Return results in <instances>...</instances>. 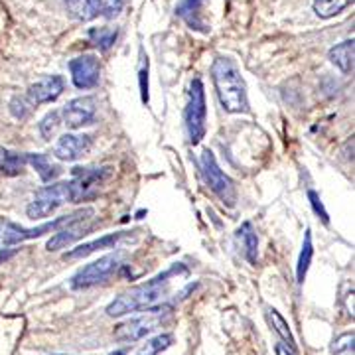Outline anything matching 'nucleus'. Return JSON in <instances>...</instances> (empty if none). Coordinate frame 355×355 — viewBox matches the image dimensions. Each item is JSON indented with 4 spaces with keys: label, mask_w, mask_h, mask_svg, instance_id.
I'll return each instance as SVG.
<instances>
[{
    "label": "nucleus",
    "mask_w": 355,
    "mask_h": 355,
    "mask_svg": "<svg viewBox=\"0 0 355 355\" xmlns=\"http://www.w3.org/2000/svg\"><path fill=\"white\" fill-rule=\"evenodd\" d=\"M188 268L182 265V263H176L172 265L168 270L160 272L158 277L150 279L144 284H138L131 290L122 292L120 296H117L109 306H107V316L111 318H118V316H125V314H131V312L138 310H148L152 308L158 300H162V296L168 292V286H170V281L178 277V275H186Z\"/></svg>",
    "instance_id": "nucleus-1"
},
{
    "label": "nucleus",
    "mask_w": 355,
    "mask_h": 355,
    "mask_svg": "<svg viewBox=\"0 0 355 355\" xmlns=\"http://www.w3.org/2000/svg\"><path fill=\"white\" fill-rule=\"evenodd\" d=\"M211 77L219 103L227 113H249L247 85L231 58H217L211 65Z\"/></svg>",
    "instance_id": "nucleus-2"
},
{
    "label": "nucleus",
    "mask_w": 355,
    "mask_h": 355,
    "mask_svg": "<svg viewBox=\"0 0 355 355\" xmlns=\"http://www.w3.org/2000/svg\"><path fill=\"white\" fill-rule=\"evenodd\" d=\"M184 122L188 138L192 144H200L207 131V105H206V87L200 77L192 79L190 91H188V103L184 111Z\"/></svg>",
    "instance_id": "nucleus-3"
},
{
    "label": "nucleus",
    "mask_w": 355,
    "mask_h": 355,
    "mask_svg": "<svg viewBox=\"0 0 355 355\" xmlns=\"http://www.w3.org/2000/svg\"><path fill=\"white\" fill-rule=\"evenodd\" d=\"M200 170H202V176L206 186L219 197L223 206L235 207L237 204V190L233 180L227 176L219 168V164L215 160L213 152L211 150H204L200 154Z\"/></svg>",
    "instance_id": "nucleus-4"
},
{
    "label": "nucleus",
    "mask_w": 355,
    "mask_h": 355,
    "mask_svg": "<svg viewBox=\"0 0 355 355\" xmlns=\"http://www.w3.org/2000/svg\"><path fill=\"white\" fill-rule=\"evenodd\" d=\"M172 314L170 306H158V308H148L144 314H140L138 318H131L122 324H118L113 332L115 340L117 341H138L140 338H144L147 334H150L152 330H156L158 325L164 324Z\"/></svg>",
    "instance_id": "nucleus-5"
},
{
    "label": "nucleus",
    "mask_w": 355,
    "mask_h": 355,
    "mask_svg": "<svg viewBox=\"0 0 355 355\" xmlns=\"http://www.w3.org/2000/svg\"><path fill=\"white\" fill-rule=\"evenodd\" d=\"M63 204H72L69 186H67V182H58V184L45 186L36 192V195L32 197V202L26 207V215L30 219H45Z\"/></svg>",
    "instance_id": "nucleus-6"
},
{
    "label": "nucleus",
    "mask_w": 355,
    "mask_h": 355,
    "mask_svg": "<svg viewBox=\"0 0 355 355\" xmlns=\"http://www.w3.org/2000/svg\"><path fill=\"white\" fill-rule=\"evenodd\" d=\"M77 213V211H75ZM75 213L72 215H63V217H58L54 222H47L40 227H22L18 223L12 222H2L0 223V249L4 247H12V245H18L22 241H28V239H36V237H42L44 233H56L59 231L63 225H67L69 222L75 219Z\"/></svg>",
    "instance_id": "nucleus-7"
},
{
    "label": "nucleus",
    "mask_w": 355,
    "mask_h": 355,
    "mask_svg": "<svg viewBox=\"0 0 355 355\" xmlns=\"http://www.w3.org/2000/svg\"><path fill=\"white\" fill-rule=\"evenodd\" d=\"M111 172H113V168H109V166H103V168H75L74 178L67 180L72 204L87 202L91 197H95V193L99 192V188L103 186L105 180L111 176Z\"/></svg>",
    "instance_id": "nucleus-8"
},
{
    "label": "nucleus",
    "mask_w": 355,
    "mask_h": 355,
    "mask_svg": "<svg viewBox=\"0 0 355 355\" xmlns=\"http://www.w3.org/2000/svg\"><path fill=\"white\" fill-rule=\"evenodd\" d=\"M93 215H95V211H93L91 207L79 209V211L75 213L74 222L63 225L59 231H56L54 235L47 239L45 249H47V251H59V249L69 247V245H72L74 241H77V239L87 235L89 231L93 229V222H91Z\"/></svg>",
    "instance_id": "nucleus-9"
},
{
    "label": "nucleus",
    "mask_w": 355,
    "mask_h": 355,
    "mask_svg": "<svg viewBox=\"0 0 355 355\" xmlns=\"http://www.w3.org/2000/svg\"><path fill=\"white\" fill-rule=\"evenodd\" d=\"M118 265H120V257L117 252L105 255V257L89 263L75 272L74 279H72V288L81 290V288H89V286H95L99 282H105L117 270Z\"/></svg>",
    "instance_id": "nucleus-10"
},
{
    "label": "nucleus",
    "mask_w": 355,
    "mask_h": 355,
    "mask_svg": "<svg viewBox=\"0 0 355 355\" xmlns=\"http://www.w3.org/2000/svg\"><path fill=\"white\" fill-rule=\"evenodd\" d=\"M95 113H97V103L93 97H77L59 111V117L67 129L75 131L89 125L95 118Z\"/></svg>",
    "instance_id": "nucleus-11"
},
{
    "label": "nucleus",
    "mask_w": 355,
    "mask_h": 355,
    "mask_svg": "<svg viewBox=\"0 0 355 355\" xmlns=\"http://www.w3.org/2000/svg\"><path fill=\"white\" fill-rule=\"evenodd\" d=\"M72 81L77 89H93L101 77V63L91 54L79 56L69 61Z\"/></svg>",
    "instance_id": "nucleus-12"
},
{
    "label": "nucleus",
    "mask_w": 355,
    "mask_h": 355,
    "mask_svg": "<svg viewBox=\"0 0 355 355\" xmlns=\"http://www.w3.org/2000/svg\"><path fill=\"white\" fill-rule=\"evenodd\" d=\"M61 93H63V77L45 75V77L38 79L36 83L30 85L28 91H26V101L32 107H38V105L56 101Z\"/></svg>",
    "instance_id": "nucleus-13"
},
{
    "label": "nucleus",
    "mask_w": 355,
    "mask_h": 355,
    "mask_svg": "<svg viewBox=\"0 0 355 355\" xmlns=\"http://www.w3.org/2000/svg\"><path fill=\"white\" fill-rule=\"evenodd\" d=\"M91 148V136L89 134H63L54 147V154L59 160L74 162L85 156Z\"/></svg>",
    "instance_id": "nucleus-14"
},
{
    "label": "nucleus",
    "mask_w": 355,
    "mask_h": 355,
    "mask_svg": "<svg viewBox=\"0 0 355 355\" xmlns=\"http://www.w3.org/2000/svg\"><path fill=\"white\" fill-rule=\"evenodd\" d=\"M204 4H206V0H180L176 6V16H180L188 24V28L193 32L207 34L209 26L204 20V12H202Z\"/></svg>",
    "instance_id": "nucleus-15"
},
{
    "label": "nucleus",
    "mask_w": 355,
    "mask_h": 355,
    "mask_svg": "<svg viewBox=\"0 0 355 355\" xmlns=\"http://www.w3.org/2000/svg\"><path fill=\"white\" fill-rule=\"evenodd\" d=\"M118 239H120V233H109V235L101 237V239H95V241L83 243V245H79V247H75L72 251L65 252V255H63V261H77V259L89 257V255L101 251V249H111V247L117 245Z\"/></svg>",
    "instance_id": "nucleus-16"
},
{
    "label": "nucleus",
    "mask_w": 355,
    "mask_h": 355,
    "mask_svg": "<svg viewBox=\"0 0 355 355\" xmlns=\"http://www.w3.org/2000/svg\"><path fill=\"white\" fill-rule=\"evenodd\" d=\"M26 164H28L26 154H18V152L0 147V178L20 176L24 172Z\"/></svg>",
    "instance_id": "nucleus-17"
},
{
    "label": "nucleus",
    "mask_w": 355,
    "mask_h": 355,
    "mask_svg": "<svg viewBox=\"0 0 355 355\" xmlns=\"http://www.w3.org/2000/svg\"><path fill=\"white\" fill-rule=\"evenodd\" d=\"M237 239L241 241V249H243L245 259L251 265H257V259H259V237L255 233L251 223L245 222L237 229Z\"/></svg>",
    "instance_id": "nucleus-18"
},
{
    "label": "nucleus",
    "mask_w": 355,
    "mask_h": 355,
    "mask_svg": "<svg viewBox=\"0 0 355 355\" xmlns=\"http://www.w3.org/2000/svg\"><path fill=\"white\" fill-rule=\"evenodd\" d=\"M354 40H345L341 44L334 45L327 54L330 61L343 74H349L354 69Z\"/></svg>",
    "instance_id": "nucleus-19"
},
{
    "label": "nucleus",
    "mask_w": 355,
    "mask_h": 355,
    "mask_svg": "<svg viewBox=\"0 0 355 355\" xmlns=\"http://www.w3.org/2000/svg\"><path fill=\"white\" fill-rule=\"evenodd\" d=\"M67 10L77 18V20H93L95 16L101 14V2L103 0H63Z\"/></svg>",
    "instance_id": "nucleus-20"
},
{
    "label": "nucleus",
    "mask_w": 355,
    "mask_h": 355,
    "mask_svg": "<svg viewBox=\"0 0 355 355\" xmlns=\"http://www.w3.org/2000/svg\"><path fill=\"white\" fill-rule=\"evenodd\" d=\"M266 320H268V324L272 325V330L277 332V336L286 343V347H290L292 352H296V340L294 336H292V332H290V325L279 314V310L266 308Z\"/></svg>",
    "instance_id": "nucleus-21"
},
{
    "label": "nucleus",
    "mask_w": 355,
    "mask_h": 355,
    "mask_svg": "<svg viewBox=\"0 0 355 355\" xmlns=\"http://www.w3.org/2000/svg\"><path fill=\"white\" fill-rule=\"evenodd\" d=\"M312 257H314V245H312V231L306 229V235H304V243H302V251L298 257V265H296V281L298 284L306 281V275H308V268H310Z\"/></svg>",
    "instance_id": "nucleus-22"
},
{
    "label": "nucleus",
    "mask_w": 355,
    "mask_h": 355,
    "mask_svg": "<svg viewBox=\"0 0 355 355\" xmlns=\"http://www.w3.org/2000/svg\"><path fill=\"white\" fill-rule=\"evenodd\" d=\"M349 4H354V0H314V12L318 18L330 20L341 14Z\"/></svg>",
    "instance_id": "nucleus-23"
},
{
    "label": "nucleus",
    "mask_w": 355,
    "mask_h": 355,
    "mask_svg": "<svg viewBox=\"0 0 355 355\" xmlns=\"http://www.w3.org/2000/svg\"><path fill=\"white\" fill-rule=\"evenodd\" d=\"M26 158H28V164H32L34 170L40 174L42 182H52L59 174L58 166L50 162L45 154H26Z\"/></svg>",
    "instance_id": "nucleus-24"
},
{
    "label": "nucleus",
    "mask_w": 355,
    "mask_h": 355,
    "mask_svg": "<svg viewBox=\"0 0 355 355\" xmlns=\"http://www.w3.org/2000/svg\"><path fill=\"white\" fill-rule=\"evenodd\" d=\"M117 36H118V32L113 28H91L87 34L89 42H91V44H95L99 50H103V52L111 50V47L115 45Z\"/></svg>",
    "instance_id": "nucleus-25"
},
{
    "label": "nucleus",
    "mask_w": 355,
    "mask_h": 355,
    "mask_svg": "<svg viewBox=\"0 0 355 355\" xmlns=\"http://www.w3.org/2000/svg\"><path fill=\"white\" fill-rule=\"evenodd\" d=\"M172 341H174L172 334H160V336L148 340L134 355H158L164 349H168L172 345Z\"/></svg>",
    "instance_id": "nucleus-26"
},
{
    "label": "nucleus",
    "mask_w": 355,
    "mask_h": 355,
    "mask_svg": "<svg viewBox=\"0 0 355 355\" xmlns=\"http://www.w3.org/2000/svg\"><path fill=\"white\" fill-rule=\"evenodd\" d=\"M59 125H61V117H59V111H52L47 113L42 122H40V133L45 140H52V136L58 133Z\"/></svg>",
    "instance_id": "nucleus-27"
},
{
    "label": "nucleus",
    "mask_w": 355,
    "mask_h": 355,
    "mask_svg": "<svg viewBox=\"0 0 355 355\" xmlns=\"http://www.w3.org/2000/svg\"><path fill=\"white\" fill-rule=\"evenodd\" d=\"M354 332H347L340 336L332 345V354L334 355H354Z\"/></svg>",
    "instance_id": "nucleus-28"
},
{
    "label": "nucleus",
    "mask_w": 355,
    "mask_h": 355,
    "mask_svg": "<svg viewBox=\"0 0 355 355\" xmlns=\"http://www.w3.org/2000/svg\"><path fill=\"white\" fill-rule=\"evenodd\" d=\"M308 200H310V206L314 209V213L322 219V223L325 225H330V215H327V211H325L324 204H322V200H320V195L314 192V190H308Z\"/></svg>",
    "instance_id": "nucleus-29"
},
{
    "label": "nucleus",
    "mask_w": 355,
    "mask_h": 355,
    "mask_svg": "<svg viewBox=\"0 0 355 355\" xmlns=\"http://www.w3.org/2000/svg\"><path fill=\"white\" fill-rule=\"evenodd\" d=\"M32 105L26 101V97H14L12 103H10V111L16 118H26L32 113Z\"/></svg>",
    "instance_id": "nucleus-30"
},
{
    "label": "nucleus",
    "mask_w": 355,
    "mask_h": 355,
    "mask_svg": "<svg viewBox=\"0 0 355 355\" xmlns=\"http://www.w3.org/2000/svg\"><path fill=\"white\" fill-rule=\"evenodd\" d=\"M138 85H140V99L142 103H148V58L142 54V63L138 69Z\"/></svg>",
    "instance_id": "nucleus-31"
},
{
    "label": "nucleus",
    "mask_w": 355,
    "mask_h": 355,
    "mask_svg": "<svg viewBox=\"0 0 355 355\" xmlns=\"http://www.w3.org/2000/svg\"><path fill=\"white\" fill-rule=\"evenodd\" d=\"M127 0H103L101 2V14L107 16V18H115V16L122 10Z\"/></svg>",
    "instance_id": "nucleus-32"
},
{
    "label": "nucleus",
    "mask_w": 355,
    "mask_h": 355,
    "mask_svg": "<svg viewBox=\"0 0 355 355\" xmlns=\"http://www.w3.org/2000/svg\"><path fill=\"white\" fill-rule=\"evenodd\" d=\"M275 352H277V355H296V352H292L290 347H286V345H282V343H279V345L275 347Z\"/></svg>",
    "instance_id": "nucleus-33"
},
{
    "label": "nucleus",
    "mask_w": 355,
    "mask_h": 355,
    "mask_svg": "<svg viewBox=\"0 0 355 355\" xmlns=\"http://www.w3.org/2000/svg\"><path fill=\"white\" fill-rule=\"evenodd\" d=\"M345 304H347V314L354 318V288H352V292L345 298Z\"/></svg>",
    "instance_id": "nucleus-34"
},
{
    "label": "nucleus",
    "mask_w": 355,
    "mask_h": 355,
    "mask_svg": "<svg viewBox=\"0 0 355 355\" xmlns=\"http://www.w3.org/2000/svg\"><path fill=\"white\" fill-rule=\"evenodd\" d=\"M109 355H125V352H113V354H109Z\"/></svg>",
    "instance_id": "nucleus-35"
}]
</instances>
